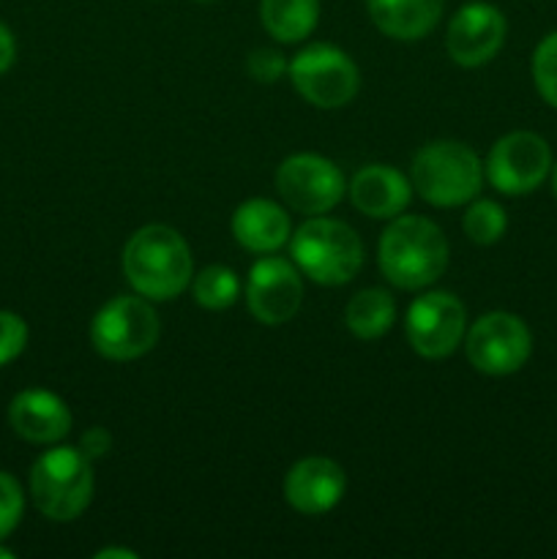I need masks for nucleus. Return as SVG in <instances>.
I'll list each match as a JSON object with an SVG mask.
<instances>
[{"mask_svg": "<svg viewBox=\"0 0 557 559\" xmlns=\"http://www.w3.org/2000/svg\"><path fill=\"white\" fill-rule=\"evenodd\" d=\"M347 489V475L333 459L309 456L293 464L284 478V497L304 516H322L339 506Z\"/></svg>", "mask_w": 557, "mask_h": 559, "instance_id": "14", "label": "nucleus"}, {"mask_svg": "<svg viewBox=\"0 0 557 559\" xmlns=\"http://www.w3.org/2000/svg\"><path fill=\"white\" fill-rule=\"evenodd\" d=\"M9 424L22 440L33 445H52L71 431V413L63 399L52 391L27 388L11 399Z\"/></svg>", "mask_w": 557, "mask_h": 559, "instance_id": "15", "label": "nucleus"}, {"mask_svg": "<svg viewBox=\"0 0 557 559\" xmlns=\"http://www.w3.org/2000/svg\"><path fill=\"white\" fill-rule=\"evenodd\" d=\"M486 178L500 194L522 197L538 189L552 173V151L533 131H511L491 145Z\"/></svg>", "mask_w": 557, "mask_h": 559, "instance_id": "10", "label": "nucleus"}, {"mask_svg": "<svg viewBox=\"0 0 557 559\" xmlns=\"http://www.w3.org/2000/svg\"><path fill=\"white\" fill-rule=\"evenodd\" d=\"M112 557L137 559V551H129V549H102V551H96V559H112Z\"/></svg>", "mask_w": 557, "mask_h": 559, "instance_id": "29", "label": "nucleus"}, {"mask_svg": "<svg viewBox=\"0 0 557 559\" xmlns=\"http://www.w3.org/2000/svg\"><path fill=\"white\" fill-rule=\"evenodd\" d=\"M27 347V325L14 311H0V369L20 358Z\"/></svg>", "mask_w": 557, "mask_h": 559, "instance_id": "25", "label": "nucleus"}, {"mask_svg": "<svg viewBox=\"0 0 557 559\" xmlns=\"http://www.w3.org/2000/svg\"><path fill=\"white\" fill-rule=\"evenodd\" d=\"M393 320H396V306H393L391 295L380 287L360 289L358 295L349 298L347 309H344V325L360 342L382 338L391 331Z\"/></svg>", "mask_w": 557, "mask_h": 559, "instance_id": "19", "label": "nucleus"}, {"mask_svg": "<svg viewBox=\"0 0 557 559\" xmlns=\"http://www.w3.org/2000/svg\"><path fill=\"white\" fill-rule=\"evenodd\" d=\"M349 200L364 216L396 218L410 205V180L386 164H369L355 173Z\"/></svg>", "mask_w": 557, "mask_h": 559, "instance_id": "16", "label": "nucleus"}, {"mask_svg": "<svg viewBox=\"0 0 557 559\" xmlns=\"http://www.w3.org/2000/svg\"><path fill=\"white\" fill-rule=\"evenodd\" d=\"M260 20L276 41L295 44L320 20V0H260Z\"/></svg>", "mask_w": 557, "mask_h": 559, "instance_id": "20", "label": "nucleus"}, {"mask_svg": "<svg viewBox=\"0 0 557 559\" xmlns=\"http://www.w3.org/2000/svg\"><path fill=\"white\" fill-rule=\"evenodd\" d=\"M123 273L142 298L173 300L191 284L194 260L178 229L147 224L123 246Z\"/></svg>", "mask_w": 557, "mask_h": 559, "instance_id": "1", "label": "nucleus"}, {"mask_svg": "<svg viewBox=\"0 0 557 559\" xmlns=\"http://www.w3.org/2000/svg\"><path fill=\"white\" fill-rule=\"evenodd\" d=\"M508 22L500 9L489 3H467L457 11L446 33V49L453 63L478 69L489 63L506 44Z\"/></svg>", "mask_w": 557, "mask_h": 559, "instance_id": "13", "label": "nucleus"}, {"mask_svg": "<svg viewBox=\"0 0 557 559\" xmlns=\"http://www.w3.org/2000/svg\"><path fill=\"white\" fill-rule=\"evenodd\" d=\"M413 189L437 207H459L475 200L484 180L478 153L464 142L440 140L420 147L410 167Z\"/></svg>", "mask_w": 557, "mask_h": 559, "instance_id": "4", "label": "nucleus"}, {"mask_svg": "<svg viewBox=\"0 0 557 559\" xmlns=\"http://www.w3.org/2000/svg\"><path fill=\"white\" fill-rule=\"evenodd\" d=\"M533 82L549 107L557 109V31L549 33L533 52Z\"/></svg>", "mask_w": 557, "mask_h": 559, "instance_id": "23", "label": "nucleus"}, {"mask_svg": "<svg viewBox=\"0 0 557 559\" xmlns=\"http://www.w3.org/2000/svg\"><path fill=\"white\" fill-rule=\"evenodd\" d=\"M197 3H213V0H197Z\"/></svg>", "mask_w": 557, "mask_h": 559, "instance_id": "32", "label": "nucleus"}, {"mask_svg": "<svg viewBox=\"0 0 557 559\" xmlns=\"http://www.w3.org/2000/svg\"><path fill=\"white\" fill-rule=\"evenodd\" d=\"M552 191H555V197H557V162L552 164Z\"/></svg>", "mask_w": 557, "mask_h": 559, "instance_id": "30", "label": "nucleus"}, {"mask_svg": "<svg viewBox=\"0 0 557 559\" xmlns=\"http://www.w3.org/2000/svg\"><path fill=\"white\" fill-rule=\"evenodd\" d=\"M464 353L473 369L489 377H506L522 369L533 353V333L508 311H489L467 331Z\"/></svg>", "mask_w": 557, "mask_h": 559, "instance_id": "8", "label": "nucleus"}, {"mask_svg": "<svg viewBox=\"0 0 557 559\" xmlns=\"http://www.w3.org/2000/svg\"><path fill=\"white\" fill-rule=\"evenodd\" d=\"M289 254L300 273L322 287H342L364 267V243L358 233L325 216H311L295 229Z\"/></svg>", "mask_w": 557, "mask_h": 559, "instance_id": "3", "label": "nucleus"}, {"mask_svg": "<svg viewBox=\"0 0 557 559\" xmlns=\"http://www.w3.org/2000/svg\"><path fill=\"white\" fill-rule=\"evenodd\" d=\"M109 448H112V435H109L107 429H102V426H93V429H87L85 435H82L80 451L85 453L91 462L98 456H107Z\"/></svg>", "mask_w": 557, "mask_h": 559, "instance_id": "27", "label": "nucleus"}, {"mask_svg": "<svg viewBox=\"0 0 557 559\" xmlns=\"http://www.w3.org/2000/svg\"><path fill=\"white\" fill-rule=\"evenodd\" d=\"M276 189L293 211L304 216H325L342 202L344 175L331 158L295 153L276 169Z\"/></svg>", "mask_w": 557, "mask_h": 559, "instance_id": "9", "label": "nucleus"}, {"mask_svg": "<svg viewBox=\"0 0 557 559\" xmlns=\"http://www.w3.org/2000/svg\"><path fill=\"white\" fill-rule=\"evenodd\" d=\"M31 495L49 522H74L93 500V464L80 448L42 453L31 469Z\"/></svg>", "mask_w": 557, "mask_h": 559, "instance_id": "5", "label": "nucleus"}, {"mask_svg": "<svg viewBox=\"0 0 557 559\" xmlns=\"http://www.w3.org/2000/svg\"><path fill=\"white\" fill-rule=\"evenodd\" d=\"M377 260L393 287L424 289L446 273L448 240L429 218L396 216L382 233Z\"/></svg>", "mask_w": 557, "mask_h": 559, "instance_id": "2", "label": "nucleus"}, {"mask_svg": "<svg viewBox=\"0 0 557 559\" xmlns=\"http://www.w3.org/2000/svg\"><path fill=\"white\" fill-rule=\"evenodd\" d=\"M11 557H14V551L5 549V546H0V559H11Z\"/></svg>", "mask_w": 557, "mask_h": 559, "instance_id": "31", "label": "nucleus"}, {"mask_svg": "<svg viewBox=\"0 0 557 559\" xmlns=\"http://www.w3.org/2000/svg\"><path fill=\"white\" fill-rule=\"evenodd\" d=\"M25 511V495L14 475L0 473V540L9 538Z\"/></svg>", "mask_w": 557, "mask_h": 559, "instance_id": "24", "label": "nucleus"}, {"mask_svg": "<svg viewBox=\"0 0 557 559\" xmlns=\"http://www.w3.org/2000/svg\"><path fill=\"white\" fill-rule=\"evenodd\" d=\"M233 238L254 254H273L289 238V216L271 200H246L233 213Z\"/></svg>", "mask_w": 557, "mask_h": 559, "instance_id": "17", "label": "nucleus"}, {"mask_svg": "<svg viewBox=\"0 0 557 559\" xmlns=\"http://www.w3.org/2000/svg\"><path fill=\"white\" fill-rule=\"evenodd\" d=\"M464 235H467L473 243L478 246H491L506 235L508 229V216L497 202L491 200H475L470 202V207L464 211L462 218Z\"/></svg>", "mask_w": 557, "mask_h": 559, "instance_id": "22", "label": "nucleus"}, {"mask_svg": "<svg viewBox=\"0 0 557 559\" xmlns=\"http://www.w3.org/2000/svg\"><path fill=\"white\" fill-rule=\"evenodd\" d=\"M158 314L142 295H118L96 311L91 342L102 358L123 364L151 353L158 342Z\"/></svg>", "mask_w": 557, "mask_h": 559, "instance_id": "6", "label": "nucleus"}, {"mask_svg": "<svg viewBox=\"0 0 557 559\" xmlns=\"http://www.w3.org/2000/svg\"><path fill=\"white\" fill-rule=\"evenodd\" d=\"M410 347L429 360H442L462 344L467 328L464 304L451 293H426L407 309Z\"/></svg>", "mask_w": 557, "mask_h": 559, "instance_id": "11", "label": "nucleus"}, {"mask_svg": "<svg viewBox=\"0 0 557 559\" xmlns=\"http://www.w3.org/2000/svg\"><path fill=\"white\" fill-rule=\"evenodd\" d=\"M14 58H16V41H14V36H11L9 27L0 22V74L11 69Z\"/></svg>", "mask_w": 557, "mask_h": 559, "instance_id": "28", "label": "nucleus"}, {"mask_svg": "<svg viewBox=\"0 0 557 559\" xmlns=\"http://www.w3.org/2000/svg\"><path fill=\"white\" fill-rule=\"evenodd\" d=\"M377 31L396 41L429 36L442 16V0H366Z\"/></svg>", "mask_w": 557, "mask_h": 559, "instance_id": "18", "label": "nucleus"}, {"mask_svg": "<svg viewBox=\"0 0 557 559\" xmlns=\"http://www.w3.org/2000/svg\"><path fill=\"white\" fill-rule=\"evenodd\" d=\"M191 289H194V300L202 306V309L222 311V309H229V306L238 300L240 282L229 267L208 265L205 271L197 273Z\"/></svg>", "mask_w": 557, "mask_h": 559, "instance_id": "21", "label": "nucleus"}, {"mask_svg": "<svg viewBox=\"0 0 557 559\" xmlns=\"http://www.w3.org/2000/svg\"><path fill=\"white\" fill-rule=\"evenodd\" d=\"M246 304L262 325H284L304 304V282L293 262L282 257H262L251 265L246 282Z\"/></svg>", "mask_w": 557, "mask_h": 559, "instance_id": "12", "label": "nucleus"}, {"mask_svg": "<svg viewBox=\"0 0 557 559\" xmlns=\"http://www.w3.org/2000/svg\"><path fill=\"white\" fill-rule=\"evenodd\" d=\"M287 71L293 87L311 107L339 109L358 96V66L333 44H309L295 55Z\"/></svg>", "mask_w": 557, "mask_h": 559, "instance_id": "7", "label": "nucleus"}, {"mask_svg": "<svg viewBox=\"0 0 557 559\" xmlns=\"http://www.w3.org/2000/svg\"><path fill=\"white\" fill-rule=\"evenodd\" d=\"M246 71H249L251 80L271 85V82H276L287 71V63H284V55L276 52V49H254L246 58Z\"/></svg>", "mask_w": 557, "mask_h": 559, "instance_id": "26", "label": "nucleus"}]
</instances>
